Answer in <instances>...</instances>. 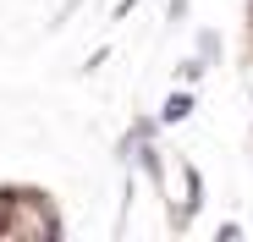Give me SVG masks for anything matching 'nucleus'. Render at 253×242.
<instances>
[{
  "label": "nucleus",
  "instance_id": "obj_8",
  "mask_svg": "<svg viewBox=\"0 0 253 242\" xmlns=\"http://www.w3.org/2000/svg\"><path fill=\"white\" fill-rule=\"evenodd\" d=\"M132 6H138V0H116V6H110V22H121L126 11H132Z\"/></svg>",
  "mask_w": 253,
  "mask_h": 242
},
{
  "label": "nucleus",
  "instance_id": "obj_5",
  "mask_svg": "<svg viewBox=\"0 0 253 242\" xmlns=\"http://www.w3.org/2000/svg\"><path fill=\"white\" fill-rule=\"evenodd\" d=\"M83 6H88V0H61V6H55V17H50V28H66V22H72Z\"/></svg>",
  "mask_w": 253,
  "mask_h": 242
},
{
  "label": "nucleus",
  "instance_id": "obj_1",
  "mask_svg": "<svg viewBox=\"0 0 253 242\" xmlns=\"http://www.w3.org/2000/svg\"><path fill=\"white\" fill-rule=\"evenodd\" d=\"M154 138H160V116H132V127L116 138V160H121V165H138V154H143Z\"/></svg>",
  "mask_w": 253,
  "mask_h": 242
},
{
  "label": "nucleus",
  "instance_id": "obj_2",
  "mask_svg": "<svg viewBox=\"0 0 253 242\" xmlns=\"http://www.w3.org/2000/svg\"><path fill=\"white\" fill-rule=\"evenodd\" d=\"M154 116H160V127H182V121L193 116V88H182V83H176L171 94H165V105H160Z\"/></svg>",
  "mask_w": 253,
  "mask_h": 242
},
{
  "label": "nucleus",
  "instance_id": "obj_6",
  "mask_svg": "<svg viewBox=\"0 0 253 242\" xmlns=\"http://www.w3.org/2000/svg\"><path fill=\"white\" fill-rule=\"evenodd\" d=\"M187 11H193V0H171L165 6V22H187Z\"/></svg>",
  "mask_w": 253,
  "mask_h": 242
},
{
  "label": "nucleus",
  "instance_id": "obj_3",
  "mask_svg": "<svg viewBox=\"0 0 253 242\" xmlns=\"http://www.w3.org/2000/svg\"><path fill=\"white\" fill-rule=\"evenodd\" d=\"M204 72H209V61L193 50V55H182V66H176V83H182V88H198V83H204Z\"/></svg>",
  "mask_w": 253,
  "mask_h": 242
},
{
  "label": "nucleus",
  "instance_id": "obj_4",
  "mask_svg": "<svg viewBox=\"0 0 253 242\" xmlns=\"http://www.w3.org/2000/svg\"><path fill=\"white\" fill-rule=\"evenodd\" d=\"M198 55L215 66V55H220V33H215V28H204V33H198Z\"/></svg>",
  "mask_w": 253,
  "mask_h": 242
},
{
  "label": "nucleus",
  "instance_id": "obj_7",
  "mask_svg": "<svg viewBox=\"0 0 253 242\" xmlns=\"http://www.w3.org/2000/svg\"><path fill=\"white\" fill-rule=\"evenodd\" d=\"M105 61H110V44H99V50H94V55H88V61H83V72H99V66H105Z\"/></svg>",
  "mask_w": 253,
  "mask_h": 242
}]
</instances>
